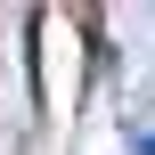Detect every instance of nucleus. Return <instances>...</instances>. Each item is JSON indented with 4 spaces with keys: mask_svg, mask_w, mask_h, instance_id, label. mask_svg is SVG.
Returning a JSON list of instances; mask_svg holds the SVG:
<instances>
[{
    "mask_svg": "<svg viewBox=\"0 0 155 155\" xmlns=\"http://www.w3.org/2000/svg\"><path fill=\"white\" fill-rule=\"evenodd\" d=\"M139 155H155V139H139Z\"/></svg>",
    "mask_w": 155,
    "mask_h": 155,
    "instance_id": "obj_1",
    "label": "nucleus"
}]
</instances>
